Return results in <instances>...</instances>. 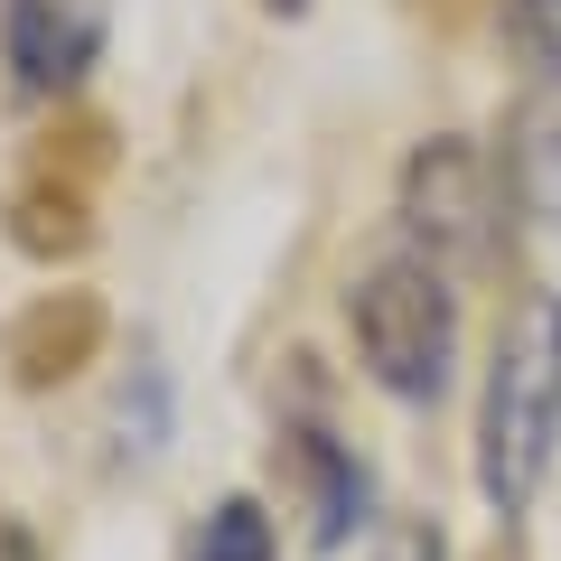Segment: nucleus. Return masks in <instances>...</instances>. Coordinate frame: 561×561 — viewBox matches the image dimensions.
<instances>
[{"label": "nucleus", "mask_w": 561, "mask_h": 561, "mask_svg": "<svg viewBox=\"0 0 561 561\" xmlns=\"http://www.w3.org/2000/svg\"><path fill=\"white\" fill-rule=\"evenodd\" d=\"M309 478H319V542H346V524H365V468L346 459V449H328L319 431L300 440Z\"/></svg>", "instance_id": "nucleus-6"}, {"label": "nucleus", "mask_w": 561, "mask_h": 561, "mask_svg": "<svg viewBox=\"0 0 561 561\" xmlns=\"http://www.w3.org/2000/svg\"><path fill=\"white\" fill-rule=\"evenodd\" d=\"M0 561H38V542H28V534H20L10 515H0Z\"/></svg>", "instance_id": "nucleus-9"}, {"label": "nucleus", "mask_w": 561, "mask_h": 561, "mask_svg": "<svg viewBox=\"0 0 561 561\" xmlns=\"http://www.w3.org/2000/svg\"><path fill=\"white\" fill-rule=\"evenodd\" d=\"M375 561H440V534H431V524H402V534L383 542Z\"/></svg>", "instance_id": "nucleus-8"}, {"label": "nucleus", "mask_w": 561, "mask_h": 561, "mask_svg": "<svg viewBox=\"0 0 561 561\" xmlns=\"http://www.w3.org/2000/svg\"><path fill=\"white\" fill-rule=\"evenodd\" d=\"M187 561H280V542H272V515H262L253 496H225L216 515L197 524V552Z\"/></svg>", "instance_id": "nucleus-7"}, {"label": "nucleus", "mask_w": 561, "mask_h": 561, "mask_svg": "<svg viewBox=\"0 0 561 561\" xmlns=\"http://www.w3.org/2000/svg\"><path fill=\"white\" fill-rule=\"evenodd\" d=\"M412 253H478V225H486V179H478V160H468L459 140H431V150H421L412 160Z\"/></svg>", "instance_id": "nucleus-5"}, {"label": "nucleus", "mask_w": 561, "mask_h": 561, "mask_svg": "<svg viewBox=\"0 0 561 561\" xmlns=\"http://www.w3.org/2000/svg\"><path fill=\"white\" fill-rule=\"evenodd\" d=\"M346 328H356L365 375H375L393 402H440L449 393V356H459V290H449V262L383 253L375 272H356V290H346Z\"/></svg>", "instance_id": "nucleus-2"}, {"label": "nucleus", "mask_w": 561, "mask_h": 561, "mask_svg": "<svg viewBox=\"0 0 561 561\" xmlns=\"http://www.w3.org/2000/svg\"><path fill=\"white\" fill-rule=\"evenodd\" d=\"M505 47L524 57L515 169L534 187V206L561 216V0H505Z\"/></svg>", "instance_id": "nucleus-3"}, {"label": "nucleus", "mask_w": 561, "mask_h": 561, "mask_svg": "<svg viewBox=\"0 0 561 561\" xmlns=\"http://www.w3.org/2000/svg\"><path fill=\"white\" fill-rule=\"evenodd\" d=\"M0 57L20 94H66L103 57V0H0Z\"/></svg>", "instance_id": "nucleus-4"}, {"label": "nucleus", "mask_w": 561, "mask_h": 561, "mask_svg": "<svg viewBox=\"0 0 561 561\" xmlns=\"http://www.w3.org/2000/svg\"><path fill=\"white\" fill-rule=\"evenodd\" d=\"M561 449V290H524L505 319L496 365H486V412H478V486L496 515H524L552 478Z\"/></svg>", "instance_id": "nucleus-1"}]
</instances>
